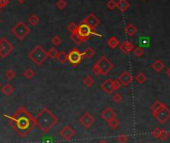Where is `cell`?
I'll return each instance as SVG.
<instances>
[{
    "instance_id": "35",
    "label": "cell",
    "mask_w": 170,
    "mask_h": 143,
    "mask_svg": "<svg viewBox=\"0 0 170 143\" xmlns=\"http://www.w3.org/2000/svg\"><path fill=\"white\" fill-rule=\"evenodd\" d=\"M61 42H62V39L60 38L58 35H55V36H53V37H52V39H51V43L53 44L54 47L59 46L60 44H61Z\"/></svg>"
},
{
    "instance_id": "18",
    "label": "cell",
    "mask_w": 170,
    "mask_h": 143,
    "mask_svg": "<svg viewBox=\"0 0 170 143\" xmlns=\"http://www.w3.org/2000/svg\"><path fill=\"white\" fill-rule=\"evenodd\" d=\"M151 67H152V69L155 71V72L159 73L165 68V63L162 60H160V59H157V60H155L151 64Z\"/></svg>"
},
{
    "instance_id": "7",
    "label": "cell",
    "mask_w": 170,
    "mask_h": 143,
    "mask_svg": "<svg viewBox=\"0 0 170 143\" xmlns=\"http://www.w3.org/2000/svg\"><path fill=\"white\" fill-rule=\"evenodd\" d=\"M82 52H80L78 48H76V47L70 50L69 53H67V61H69L73 66H77L82 61Z\"/></svg>"
},
{
    "instance_id": "33",
    "label": "cell",
    "mask_w": 170,
    "mask_h": 143,
    "mask_svg": "<svg viewBox=\"0 0 170 143\" xmlns=\"http://www.w3.org/2000/svg\"><path fill=\"white\" fill-rule=\"evenodd\" d=\"M15 71L14 70H11V69H9V70H6L5 71V73H4V77H5V79L6 80H12L14 77H15Z\"/></svg>"
},
{
    "instance_id": "15",
    "label": "cell",
    "mask_w": 170,
    "mask_h": 143,
    "mask_svg": "<svg viewBox=\"0 0 170 143\" xmlns=\"http://www.w3.org/2000/svg\"><path fill=\"white\" fill-rule=\"evenodd\" d=\"M100 88L102 89L105 93L107 94H112L113 91H114V89H113V80L110 78L106 79L102 84L100 85Z\"/></svg>"
},
{
    "instance_id": "41",
    "label": "cell",
    "mask_w": 170,
    "mask_h": 143,
    "mask_svg": "<svg viewBox=\"0 0 170 143\" xmlns=\"http://www.w3.org/2000/svg\"><path fill=\"white\" fill-rule=\"evenodd\" d=\"M169 137V132L167 130L165 129H161L160 131V139H162V140H166V139Z\"/></svg>"
},
{
    "instance_id": "45",
    "label": "cell",
    "mask_w": 170,
    "mask_h": 143,
    "mask_svg": "<svg viewBox=\"0 0 170 143\" xmlns=\"http://www.w3.org/2000/svg\"><path fill=\"white\" fill-rule=\"evenodd\" d=\"M98 143H108V141H107V140H105V139H101V140H100Z\"/></svg>"
},
{
    "instance_id": "2",
    "label": "cell",
    "mask_w": 170,
    "mask_h": 143,
    "mask_svg": "<svg viewBox=\"0 0 170 143\" xmlns=\"http://www.w3.org/2000/svg\"><path fill=\"white\" fill-rule=\"evenodd\" d=\"M113 69V63L105 56H101L92 66V72L95 75H106Z\"/></svg>"
},
{
    "instance_id": "37",
    "label": "cell",
    "mask_w": 170,
    "mask_h": 143,
    "mask_svg": "<svg viewBox=\"0 0 170 143\" xmlns=\"http://www.w3.org/2000/svg\"><path fill=\"white\" fill-rule=\"evenodd\" d=\"M66 6H67V2L65 0H58V1L56 2V7L60 10H63L64 8H66Z\"/></svg>"
},
{
    "instance_id": "29",
    "label": "cell",
    "mask_w": 170,
    "mask_h": 143,
    "mask_svg": "<svg viewBox=\"0 0 170 143\" xmlns=\"http://www.w3.org/2000/svg\"><path fill=\"white\" fill-rule=\"evenodd\" d=\"M34 76H35V71L32 68H30V67H28V68L24 71V77L28 79V80H30V79H32Z\"/></svg>"
},
{
    "instance_id": "11",
    "label": "cell",
    "mask_w": 170,
    "mask_h": 143,
    "mask_svg": "<svg viewBox=\"0 0 170 143\" xmlns=\"http://www.w3.org/2000/svg\"><path fill=\"white\" fill-rule=\"evenodd\" d=\"M75 135V130L70 125L63 126V128L59 131V136L63 138L64 140H70Z\"/></svg>"
},
{
    "instance_id": "8",
    "label": "cell",
    "mask_w": 170,
    "mask_h": 143,
    "mask_svg": "<svg viewBox=\"0 0 170 143\" xmlns=\"http://www.w3.org/2000/svg\"><path fill=\"white\" fill-rule=\"evenodd\" d=\"M13 50V45L5 37L0 38V57L8 56Z\"/></svg>"
},
{
    "instance_id": "26",
    "label": "cell",
    "mask_w": 170,
    "mask_h": 143,
    "mask_svg": "<svg viewBox=\"0 0 170 143\" xmlns=\"http://www.w3.org/2000/svg\"><path fill=\"white\" fill-rule=\"evenodd\" d=\"M146 80H147V77H146V75H145L143 72H139V73L136 74L135 81L137 83H139V84H142V83H144Z\"/></svg>"
},
{
    "instance_id": "47",
    "label": "cell",
    "mask_w": 170,
    "mask_h": 143,
    "mask_svg": "<svg viewBox=\"0 0 170 143\" xmlns=\"http://www.w3.org/2000/svg\"><path fill=\"white\" fill-rule=\"evenodd\" d=\"M0 88H1V84H0Z\"/></svg>"
},
{
    "instance_id": "38",
    "label": "cell",
    "mask_w": 170,
    "mask_h": 143,
    "mask_svg": "<svg viewBox=\"0 0 170 143\" xmlns=\"http://www.w3.org/2000/svg\"><path fill=\"white\" fill-rule=\"evenodd\" d=\"M77 26L78 25H76L74 22H70L67 26V30L69 31L70 33H75L76 30H77Z\"/></svg>"
},
{
    "instance_id": "44",
    "label": "cell",
    "mask_w": 170,
    "mask_h": 143,
    "mask_svg": "<svg viewBox=\"0 0 170 143\" xmlns=\"http://www.w3.org/2000/svg\"><path fill=\"white\" fill-rule=\"evenodd\" d=\"M16 1H17L18 3H20V4H23V3L26 1V0H16Z\"/></svg>"
},
{
    "instance_id": "36",
    "label": "cell",
    "mask_w": 170,
    "mask_h": 143,
    "mask_svg": "<svg viewBox=\"0 0 170 143\" xmlns=\"http://www.w3.org/2000/svg\"><path fill=\"white\" fill-rule=\"evenodd\" d=\"M116 140L118 143H127L128 140H129V138L125 134H120L119 136H117Z\"/></svg>"
},
{
    "instance_id": "42",
    "label": "cell",
    "mask_w": 170,
    "mask_h": 143,
    "mask_svg": "<svg viewBox=\"0 0 170 143\" xmlns=\"http://www.w3.org/2000/svg\"><path fill=\"white\" fill-rule=\"evenodd\" d=\"M121 83L118 81V79H116V80H113V89H114V91H117L118 89L121 88Z\"/></svg>"
},
{
    "instance_id": "28",
    "label": "cell",
    "mask_w": 170,
    "mask_h": 143,
    "mask_svg": "<svg viewBox=\"0 0 170 143\" xmlns=\"http://www.w3.org/2000/svg\"><path fill=\"white\" fill-rule=\"evenodd\" d=\"M57 60L61 63V64H64L66 61H67V53L65 52V51H60V52L58 53V56H57Z\"/></svg>"
},
{
    "instance_id": "27",
    "label": "cell",
    "mask_w": 170,
    "mask_h": 143,
    "mask_svg": "<svg viewBox=\"0 0 170 143\" xmlns=\"http://www.w3.org/2000/svg\"><path fill=\"white\" fill-rule=\"evenodd\" d=\"M107 123H108V126L110 127V128H111L112 130H115V129H117V128L119 127V121L117 120L116 117L112 118L111 120L107 121Z\"/></svg>"
},
{
    "instance_id": "46",
    "label": "cell",
    "mask_w": 170,
    "mask_h": 143,
    "mask_svg": "<svg viewBox=\"0 0 170 143\" xmlns=\"http://www.w3.org/2000/svg\"><path fill=\"white\" fill-rule=\"evenodd\" d=\"M166 74H167V76L168 77H170V67L167 69V71H166Z\"/></svg>"
},
{
    "instance_id": "5",
    "label": "cell",
    "mask_w": 170,
    "mask_h": 143,
    "mask_svg": "<svg viewBox=\"0 0 170 143\" xmlns=\"http://www.w3.org/2000/svg\"><path fill=\"white\" fill-rule=\"evenodd\" d=\"M11 32L17 39H19V40H23V39L29 34L30 28L23 21H18L11 28Z\"/></svg>"
},
{
    "instance_id": "34",
    "label": "cell",
    "mask_w": 170,
    "mask_h": 143,
    "mask_svg": "<svg viewBox=\"0 0 170 143\" xmlns=\"http://www.w3.org/2000/svg\"><path fill=\"white\" fill-rule=\"evenodd\" d=\"M122 99H123V96H122V94H121V93H119V92L113 93V95H112V100H113V102L120 103L121 101H122Z\"/></svg>"
},
{
    "instance_id": "31",
    "label": "cell",
    "mask_w": 170,
    "mask_h": 143,
    "mask_svg": "<svg viewBox=\"0 0 170 143\" xmlns=\"http://www.w3.org/2000/svg\"><path fill=\"white\" fill-rule=\"evenodd\" d=\"M47 57H49V58H51V59H56L57 58V56H58V51H57V49L56 48H50L49 50L47 51Z\"/></svg>"
},
{
    "instance_id": "14",
    "label": "cell",
    "mask_w": 170,
    "mask_h": 143,
    "mask_svg": "<svg viewBox=\"0 0 170 143\" xmlns=\"http://www.w3.org/2000/svg\"><path fill=\"white\" fill-rule=\"evenodd\" d=\"M100 117L103 119L104 121H109L111 120L112 118L116 117V112L113 110L111 107H107L104 110H102V112L100 113Z\"/></svg>"
},
{
    "instance_id": "23",
    "label": "cell",
    "mask_w": 170,
    "mask_h": 143,
    "mask_svg": "<svg viewBox=\"0 0 170 143\" xmlns=\"http://www.w3.org/2000/svg\"><path fill=\"white\" fill-rule=\"evenodd\" d=\"M165 106H166V105H165L162 101H159V100L155 101V102L151 105V111H152V113H153V112H156V111H158L159 109L163 108V107H165Z\"/></svg>"
},
{
    "instance_id": "20",
    "label": "cell",
    "mask_w": 170,
    "mask_h": 143,
    "mask_svg": "<svg viewBox=\"0 0 170 143\" xmlns=\"http://www.w3.org/2000/svg\"><path fill=\"white\" fill-rule=\"evenodd\" d=\"M70 38L76 45H81V44H83V43L87 42V39H84L82 37H80L76 32L75 33H70Z\"/></svg>"
},
{
    "instance_id": "43",
    "label": "cell",
    "mask_w": 170,
    "mask_h": 143,
    "mask_svg": "<svg viewBox=\"0 0 170 143\" xmlns=\"http://www.w3.org/2000/svg\"><path fill=\"white\" fill-rule=\"evenodd\" d=\"M8 3H9V0H0V9L7 6Z\"/></svg>"
},
{
    "instance_id": "19",
    "label": "cell",
    "mask_w": 170,
    "mask_h": 143,
    "mask_svg": "<svg viewBox=\"0 0 170 143\" xmlns=\"http://www.w3.org/2000/svg\"><path fill=\"white\" fill-rule=\"evenodd\" d=\"M124 30H125V33H126L129 37L134 36V35L136 34V32H137L136 26L134 24H132V23H128V24L125 26Z\"/></svg>"
},
{
    "instance_id": "21",
    "label": "cell",
    "mask_w": 170,
    "mask_h": 143,
    "mask_svg": "<svg viewBox=\"0 0 170 143\" xmlns=\"http://www.w3.org/2000/svg\"><path fill=\"white\" fill-rule=\"evenodd\" d=\"M2 91L3 94H5L6 96H10V95L14 92V87L12 86L9 83H6V84H4L2 88H0Z\"/></svg>"
},
{
    "instance_id": "48",
    "label": "cell",
    "mask_w": 170,
    "mask_h": 143,
    "mask_svg": "<svg viewBox=\"0 0 170 143\" xmlns=\"http://www.w3.org/2000/svg\"><path fill=\"white\" fill-rule=\"evenodd\" d=\"M141 1H145V0H141Z\"/></svg>"
},
{
    "instance_id": "10",
    "label": "cell",
    "mask_w": 170,
    "mask_h": 143,
    "mask_svg": "<svg viewBox=\"0 0 170 143\" xmlns=\"http://www.w3.org/2000/svg\"><path fill=\"white\" fill-rule=\"evenodd\" d=\"M94 122H95V118L89 112H85L82 116H80L79 118V123L84 127V128H90V127L94 124Z\"/></svg>"
},
{
    "instance_id": "12",
    "label": "cell",
    "mask_w": 170,
    "mask_h": 143,
    "mask_svg": "<svg viewBox=\"0 0 170 143\" xmlns=\"http://www.w3.org/2000/svg\"><path fill=\"white\" fill-rule=\"evenodd\" d=\"M83 23H85V24H87L91 27V28L95 31V29L97 28V26L99 25V19L97 18L96 16L93 13H90V14H88L87 15V17H85L83 20H82Z\"/></svg>"
},
{
    "instance_id": "17",
    "label": "cell",
    "mask_w": 170,
    "mask_h": 143,
    "mask_svg": "<svg viewBox=\"0 0 170 143\" xmlns=\"http://www.w3.org/2000/svg\"><path fill=\"white\" fill-rule=\"evenodd\" d=\"M130 7V3L128 2V0H118L116 2V8H118L120 12H126Z\"/></svg>"
},
{
    "instance_id": "16",
    "label": "cell",
    "mask_w": 170,
    "mask_h": 143,
    "mask_svg": "<svg viewBox=\"0 0 170 143\" xmlns=\"http://www.w3.org/2000/svg\"><path fill=\"white\" fill-rule=\"evenodd\" d=\"M119 48L123 53L129 54L130 52H132L133 49H134V45H133V43L130 41H124L119 45Z\"/></svg>"
},
{
    "instance_id": "24",
    "label": "cell",
    "mask_w": 170,
    "mask_h": 143,
    "mask_svg": "<svg viewBox=\"0 0 170 143\" xmlns=\"http://www.w3.org/2000/svg\"><path fill=\"white\" fill-rule=\"evenodd\" d=\"M94 78H93L92 76H90V75H86L84 78H83V84L88 87V88H90V87L93 86V84H94Z\"/></svg>"
},
{
    "instance_id": "40",
    "label": "cell",
    "mask_w": 170,
    "mask_h": 143,
    "mask_svg": "<svg viewBox=\"0 0 170 143\" xmlns=\"http://www.w3.org/2000/svg\"><path fill=\"white\" fill-rule=\"evenodd\" d=\"M160 131H161L160 128H158V127H155V128L151 131V135L155 139H158L160 137Z\"/></svg>"
},
{
    "instance_id": "6",
    "label": "cell",
    "mask_w": 170,
    "mask_h": 143,
    "mask_svg": "<svg viewBox=\"0 0 170 143\" xmlns=\"http://www.w3.org/2000/svg\"><path fill=\"white\" fill-rule=\"evenodd\" d=\"M76 33H77L80 37H82L84 39H88L89 37L91 36V35H97V36H99V37H102V35L97 34L95 31L91 28L90 26L87 25V24H85V23H83V22H81L77 26V30H76Z\"/></svg>"
},
{
    "instance_id": "39",
    "label": "cell",
    "mask_w": 170,
    "mask_h": 143,
    "mask_svg": "<svg viewBox=\"0 0 170 143\" xmlns=\"http://www.w3.org/2000/svg\"><path fill=\"white\" fill-rule=\"evenodd\" d=\"M106 6L109 10H113L116 8V1L115 0H108L106 3Z\"/></svg>"
},
{
    "instance_id": "22",
    "label": "cell",
    "mask_w": 170,
    "mask_h": 143,
    "mask_svg": "<svg viewBox=\"0 0 170 143\" xmlns=\"http://www.w3.org/2000/svg\"><path fill=\"white\" fill-rule=\"evenodd\" d=\"M107 45L110 47L111 49H115L117 46H119V40L116 36H111L108 38L107 40Z\"/></svg>"
},
{
    "instance_id": "1",
    "label": "cell",
    "mask_w": 170,
    "mask_h": 143,
    "mask_svg": "<svg viewBox=\"0 0 170 143\" xmlns=\"http://www.w3.org/2000/svg\"><path fill=\"white\" fill-rule=\"evenodd\" d=\"M33 121L39 127L40 130H42L43 132H48L52 128V126H54L57 123L58 119L54 116L49 109L44 108L36 115Z\"/></svg>"
},
{
    "instance_id": "3",
    "label": "cell",
    "mask_w": 170,
    "mask_h": 143,
    "mask_svg": "<svg viewBox=\"0 0 170 143\" xmlns=\"http://www.w3.org/2000/svg\"><path fill=\"white\" fill-rule=\"evenodd\" d=\"M28 57H29L30 60L33 62L36 66H39L46 60L47 53H46V51L43 49L42 46L36 45L34 48L29 52Z\"/></svg>"
},
{
    "instance_id": "25",
    "label": "cell",
    "mask_w": 170,
    "mask_h": 143,
    "mask_svg": "<svg viewBox=\"0 0 170 143\" xmlns=\"http://www.w3.org/2000/svg\"><path fill=\"white\" fill-rule=\"evenodd\" d=\"M95 54V50L92 48V47H87V48H85V50L82 52V55L84 57H86L88 59L92 58L93 56H94Z\"/></svg>"
},
{
    "instance_id": "9",
    "label": "cell",
    "mask_w": 170,
    "mask_h": 143,
    "mask_svg": "<svg viewBox=\"0 0 170 143\" xmlns=\"http://www.w3.org/2000/svg\"><path fill=\"white\" fill-rule=\"evenodd\" d=\"M152 114L158 120L159 123L163 124V123H165L170 118V109L165 106L163 108L159 109L158 111H156V112H153Z\"/></svg>"
},
{
    "instance_id": "30",
    "label": "cell",
    "mask_w": 170,
    "mask_h": 143,
    "mask_svg": "<svg viewBox=\"0 0 170 143\" xmlns=\"http://www.w3.org/2000/svg\"><path fill=\"white\" fill-rule=\"evenodd\" d=\"M28 22L30 23L32 26H36L39 23V17L37 14H32L28 18Z\"/></svg>"
},
{
    "instance_id": "4",
    "label": "cell",
    "mask_w": 170,
    "mask_h": 143,
    "mask_svg": "<svg viewBox=\"0 0 170 143\" xmlns=\"http://www.w3.org/2000/svg\"><path fill=\"white\" fill-rule=\"evenodd\" d=\"M13 118H16V124H17L18 128L20 130L28 129V127H29V125H30L31 116L28 114L26 109L21 108L20 110L16 111V113L13 116Z\"/></svg>"
},
{
    "instance_id": "13",
    "label": "cell",
    "mask_w": 170,
    "mask_h": 143,
    "mask_svg": "<svg viewBox=\"0 0 170 143\" xmlns=\"http://www.w3.org/2000/svg\"><path fill=\"white\" fill-rule=\"evenodd\" d=\"M118 81L122 86H128L132 82V75L128 71H124L118 76Z\"/></svg>"
},
{
    "instance_id": "32",
    "label": "cell",
    "mask_w": 170,
    "mask_h": 143,
    "mask_svg": "<svg viewBox=\"0 0 170 143\" xmlns=\"http://www.w3.org/2000/svg\"><path fill=\"white\" fill-rule=\"evenodd\" d=\"M133 54H134L135 57H142L144 54V50L142 46H138V47H134L133 49Z\"/></svg>"
}]
</instances>
